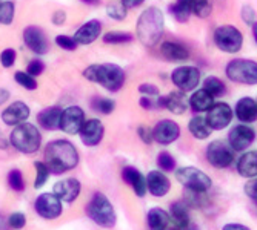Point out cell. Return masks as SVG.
<instances>
[{"label": "cell", "instance_id": "6da1fadb", "mask_svg": "<svg viewBox=\"0 0 257 230\" xmlns=\"http://www.w3.org/2000/svg\"><path fill=\"white\" fill-rule=\"evenodd\" d=\"M45 164L50 169V174H65L79 164V152L73 143L54 140L45 148Z\"/></svg>", "mask_w": 257, "mask_h": 230}, {"label": "cell", "instance_id": "7a4b0ae2", "mask_svg": "<svg viewBox=\"0 0 257 230\" xmlns=\"http://www.w3.org/2000/svg\"><path fill=\"white\" fill-rule=\"evenodd\" d=\"M83 77L92 83H99L111 92H117L125 83V72L117 64H91L83 71Z\"/></svg>", "mask_w": 257, "mask_h": 230}, {"label": "cell", "instance_id": "3957f363", "mask_svg": "<svg viewBox=\"0 0 257 230\" xmlns=\"http://www.w3.org/2000/svg\"><path fill=\"white\" fill-rule=\"evenodd\" d=\"M163 14L159 8L151 6L140 14L137 20V37L145 46H154L159 43L163 34Z\"/></svg>", "mask_w": 257, "mask_h": 230}, {"label": "cell", "instance_id": "277c9868", "mask_svg": "<svg viewBox=\"0 0 257 230\" xmlns=\"http://www.w3.org/2000/svg\"><path fill=\"white\" fill-rule=\"evenodd\" d=\"M10 143L22 154H36L42 144V135L31 123H22L16 126L10 135Z\"/></svg>", "mask_w": 257, "mask_h": 230}, {"label": "cell", "instance_id": "5b68a950", "mask_svg": "<svg viewBox=\"0 0 257 230\" xmlns=\"http://www.w3.org/2000/svg\"><path fill=\"white\" fill-rule=\"evenodd\" d=\"M86 214H88V216L92 221H94L96 224H99L100 227H103V228L114 227L115 226V221H117V216H115V210H114V206L100 192L92 195L91 201L86 206Z\"/></svg>", "mask_w": 257, "mask_h": 230}, {"label": "cell", "instance_id": "8992f818", "mask_svg": "<svg viewBox=\"0 0 257 230\" xmlns=\"http://www.w3.org/2000/svg\"><path fill=\"white\" fill-rule=\"evenodd\" d=\"M176 178L182 184L185 189L190 192H197V194H205L211 189L213 181L203 170L197 168H180L176 170Z\"/></svg>", "mask_w": 257, "mask_h": 230}, {"label": "cell", "instance_id": "52a82bcc", "mask_svg": "<svg viewBox=\"0 0 257 230\" xmlns=\"http://www.w3.org/2000/svg\"><path fill=\"white\" fill-rule=\"evenodd\" d=\"M226 77L240 84H257V63L246 58H234L226 64Z\"/></svg>", "mask_w": 257, "mask_h": 230}, {"label": "cell", "instance_id": "ba28073f", "mask_svg": "<svg viewBox=\"0 0 257 230\" xmlns=\"http://www.w3.org/2000/svg\"><path fill=\"white\" fill-rule=\"evenodd\" d=\"M214 43L220 51L228 52V54H234V52H239L242 48L243 36L236 26L223 25L214 31Z\"/></svg>", "mask_w": 257, "mask_h": 230}, {"label": "cell", "instance_id": "9c48e42d", "mask_svg": "<svg viewBox=\"0 0 257 230\" xmlns=\"http://www.w3.org/2000/svg\"><path fill=\"white\" fill-rule=\"evenodd\" d=\"M206 160L216 169H226L234 161V154L226 143H223L222 140H216L209 143V146L206 148Z\"/></svg>", "mask_w": 257, "mask_h": 230}, {"label": "cell", "instance_id": "30bf717a", "mask_svg": "<svg viewBox=\"0 0 257 230\" xmlns=\"http://www.w3.org/2000/svg\"><path fill=\"white\" fill-rule=\"evenodd\" d=\"M171 80L182 92H188L197 88L200 82V71L194 66H180L173 71Z\"/></svg>", "mask_w": 257, "mask_h": 230}, {"label": "cell", "instance_id": "8fae6325", "mask_svg": "<svg viewBox=\"0 0 257 230\" xmlns=\"http://www.w3.org/2000/svg\"><path fill=\"white\" fill-rule=\"evenodd\" d=\"M205 120L211 130H222L232 120V109L226 103H214L206 110Z\"/></svg>", "mask_w": 257, "mask_h": 230}, {"label": "cell", "instance_id": "7c38bea8", "mask_svg": "<svg viewBox=\"0 0 257 230\" xmlns=\"http://www.w3.org/2000/svg\"><path fill=\"white\" fill-rule=\"evenodd\" d=\"M36 210L45 220H56L62 215V201L54 194H42L36 200Z\"/></svg>", "mask_w": 257, "mask_h": 230}, {"label": "cell", "instance_id": "4fadbf2b", "mask_svg": "<svg viewBox=\"0 0 257 230\" xmlns=\"http://www.w3.org/2000/svg\"><path fill=\"white\" fill-rule=\"evenodd\" d=\"M254 138H255V132L249 126L239 124L229 130L228 144L232 150L242 152V150H246L254 143Z\"/></svg>", "mask_w": 257, "mask_h": 230}, {"label": "cell", "instance_id": "5bb4252c", "mask_svg": "<svg viewBox=\"0 0 257 230\" xmlns=\"http://www.w3.org/2000/svg\"><path fill=\"white\" fill-rule=\"evenodd\" d=\"M85 123V112L79 106H69L63 109L62 118H60V129L65 134L74 135L79 134Z\"/></svg>", "mask_w": 257, "mask_h": 230}, {"label": "cell", "instance_id": "9a60e30c", "mask_svg": "<svg viewBox=\"0 0 257 230\" xmlns=\"http://www.w3.org/2000/svg\"><path fill=\"white\" fill-rule=\"evenodd\" d=\"M179 136H180V128L173 120H160L153 129L154 142H157L163 146H168V144L174 143Z\"/></svg>", "mask_w": 257, "mask_h": 230}, {"label": "cell", "instance_id": "2e32d148", "mask_svg": "<svg viewBox=\"0 0 257 230\" xmlns=\"http://www.w3.org/2000/svg\"><path fill=\"white\" fill-rule=\"evenodd\" d=\"M79 134H80V140L85 146H97L103 140L105 128L100 120L91 118L83 123Z\"/></svg>", "mask_w": 257, "mask_h": 230}, {"label": "cell", "instance_id": "e0dca14e", "mask_svg": "<svg viewBox=\"0 0 257 230\" xmlns=\"http://www.w3.org/2000/svg\"><path fill=\"white\" fill-rule=\"evenodd\" d=\"M23 42H25V44L28 46V48L39 54V56H43L48 52V40H46L43 31L37 26H28L25 31H23Z\"/></svg>", "mask_w": 257, "mask_h": 230}, {"label": "cell", "instance_id": "ac0fdd59", "mask_svg": "<svg viewBox=\"0 0 257 230\" xmlns=\"http://www.w3.org/2000/svg\"><path fill=\"white\" fill-rule=\"evenodd\" d=\"M80 181L76 178H65L54 184V195L65 202H73L80 195Z\"/></svg>", "mask_w": 257, "mask_h": 230}, {"label": "cell", "instance_id": "d6986e66", "mask_svg": "<svg viewBox=\"0 0 257 230\" xmlns=\"http://www.w3.org/2000/svg\"><path fill=\"white\" fill-rule=\"evenodd\" d=\"M30 108L23 102H14L2 112V120L8 126H19L25 123L30 117Z\"/></svg>", "mask_w": 257, "mask_h": 230}, {"label": "cell", "instance_id": "ffe728a7", "mask_svg": "<svg viewBox=\"0 0 257 230\" xmlns=\"http://www.w3.org/2000/svg\"><path fill=\"white\" fill-rule=\"evenodd\" d=\"M147 189L153 196H165L170 189H171V182L168 176L160 172V170H151L147 176Z\"/></svg>", "mask_w": 257, "mask_h": 230}, {"label": "cell", "instance_id": "44dd1931", "mask_svg": "<svg viewBox=\"0 0 257 230\" xmlns=\"http://www.w3.org/2000/svg\"><path fill=\"white\" fill-rule=\"evenodd\" d=\"M157 104L159 108H167L170 112L176 114V115H182L186 112L188 109V98L185 97V92L182 90H176V92H171L167 97H160L157 100Z\"/></svg>", "mask_w": 257, "mask_h": 230}, {"label": "cell", "instance_id": "7402d4cb", "mask_svg": "<svg viewBox=\"0 0 257 230\" xmlns=\"http://www.w3.org/2000/svg\"><path fill=\"white\" fill-rule=\"evenodd\" d=\"M102 32V23L99 20H89L77 30L74 34V40L77 44H91L92 42H96Z\"/></svg>", "mask_w": 257, "mask_h": 230}, {"label": "cell", "instance_id": "603a6c76", "mask_svg": "<svg viewBox=\"0 0 257 230\" xmlns=\"http://www.w3.org/2000/svg\"><path fill=\"white\" fill-rule=\"evenodd\" d=\"M122 178L126 184H130V186L133 188L134 194L137 196H145L148 189H147V178L140 174V170H137L136 168H125L122 170Z\"/></svg>", "mask_w": 257, "mask_h": 230}, {"label": "cell", "instance_id": "cb8c5ba5", "mask_svg": "<svg viewBox=\"0 0 257 230\" xmlns=\"http://www.w3.org/2000/svg\"><path fill=\"white\" fill-rule=\"evenodd\" d=\"M62 112H63V109L59 108V106L46 108V109H43V110L37 115V122H39V124H40L43 129H48V130L60 129Z\"/></svg>", "mask_w": 257, "mask_h": 230}, {"label": "cell", "instance_id": "d4e9b609", "mask_svg": "<svg viewBox=\"0 0 257 230\" xmlns=\"http://www.w3.org/2000/svg\"><path fill=\"white\" fill-rule=\"evenodd\" d=\"M236 117L243 123H254L257 120V102L251 97H243L236 104Z\"/></svg>", "mask_w": 257, "mask_h": 230}, {"label": "cell", "instance_id": "484cf974", "mask_svg": "<svg viewBox=\"0 0 257 230\" xmlns=\"http://www.w3.org/2000/svg\"><path fill=\"white\" fill-rule=\"evenodd\" d=\"M170 218L177 228H188L190 226V209L185 201H176L170 207Z\"/></svg>", "mask_w": 257, "mask_h": 230}, {"label": "cell", "instance_id": "4316f807", "mask_svg": "<svg viewBox=\"0 0 257 230\" xmlns=\"http://www.w3.org/2000/svg\"><path fill=\"white\" fill-rule=\"evenodd\" d=\"M160 51L163 57L173 62H183L190 57L188 50H186L182 43H177V42H163L160 46Z\"/></svg>", "mask_w": 257, "mask_h": 230}, {"label": "cell", "instance_id": "83f0119b", "mask_svg": "<svg viewBox=\"0 0 257 230\" xmlns=\"http://www.w3.org/2000/svg\"><path fill=\"white\" fill-rule=\"evenodd\" d=\"M237 172L249 180L257 176V150L246 152L240 156L237 163Z\"/></svg>", "mask_w": 257, "mask_h": 230}, {"label": "cell", "instance_id": "f1b7e54d", "mask_svg": "<svg viewBox=\"0 0 257 230\" xmlns=\"http://www.w3.org/2000/svg\"><path fill=\"white\" fill-rule=\"evenodd\" d=\"M188 102L194 112H205L214 104V97L209 96L205 89H199L191 96V98Z\"/></svg>", "mask_w": 257, "mask_h": 230}, {"label": "cell", "instance_id": "f546056e", "mask_svg": "<svg viewBox=\"0 0 257 230\" xmlns=\"http://www.w3.org/2000/svg\"><path fill=\"white\" fill-rule=\"evenodd\" d=\"M170 222V215L160 209V207H153L148 212V227L150 230H167Z\"/></svg>", "mask_w": 257, "mask_h": 230}, {"label": "cell", "instance_id": "4dcf8cb0", "mask_svg": "<svg viewBox=\"0 0 257 230\" xmlns=\"http://www.w3.org/2000/svg\"><path fill=\"white\" fill-rule=\"evenodd\" d=\"M188 129H190L191 135L194 138H197V140H206V138L211 135V132H213L211 128L208 126L205 117H200V115H197V117L190 120Z\"/></svg>", "mask_w": 257, "mask_h": 230}, {"label": "cell", "instance_id": "1f68e13d", "mask_svg": "<svg viewBox=\"0 0 257 230\" xmlns=\"http://www.w3.org/2000/svg\"><path fill=\"white\" fill-rule=\"evenodd\" d=\"M174 18L177 22H186L193 14V0H177V2L170 8Z\"/></svg>", "mask_w": 257, "mask_h": 230}, {"label": "cell", "instance_id": "d6a6232c", "mask_svg": "<svg viewBox=\"0 0 257 230\" xmlns=\"http://www.w3.org/2000/svg\"><path fill=\"white\" fill-rule=\"evenodd\" d=\"M203 89L213 97H220L225 94V83L217 77H208L203 82Z\"/></svg>", "mask_w": 257, "mask_h": 230}, {"label": "cell", "instance_id": "836d02e7", "mask_svg": "<svg viewBox=\"0 0 257 230\" xmlns=\"http://www.w3.org/2000/svg\"><path fill=\"white\" fill-rule=\"evenodd\" d=\"M34 168H36V181H34V188L36 189H40L43 184L46 182V180H48L50 176V169L46 168L45 163H42V161H36L34 163Z\"/></svg>", "mask_w": 257, "mask_h": 230}, {"label": "cell", "instance_id": "e575fe53", "mask_svg": "<svg viewBox=\"0 0 257 230\" xmlns=\"http://www.w3.org/2000/svg\"><path fill=\"white\" fill-rule=\"evenodd\" d=\"M133 40V36L130 32H120V31H112V32H106L103 36V42L105 43H111V44H122V43H130Z\"/></svg>", "mask_w": 257, "mask_h": 230}, {"label": "cell", "instance_id": "d590c367", "mask_svg": "<svg viewBox=\"0 0 257 230\" xmlns=\"http://www.w3.org/2000/svg\"><path fill=\"white\" fill-rule=\"evenodd\" d=\"M106 14L114 20H123L126 17V8L122 5V2L114 0V2L106 5Z\"/></svg>", "mask_w": 257, "mask_h": 230}, {"label": "cell", "instance_id": "8d00e7d4", "mask_svg": "<svg viewBox=\"0 0 257 230\" xmlns=\"http://www.w3.org/2000/svg\"><path fill=\"white\" fill-rule=\"evenodd\" d=\"M8 184L10 188L16 192H22L25 189V180H23V175L19 169H13L8 174Z\"/></svg>", "mask_w": 257, "mask_h": 230}, {"label": "cell", "instance_id": "74e56055", "mask_svg": "<svg viewBox=\"0 0 257 230\" xmlns=\"http://www.w3.org/2000/svg\"><path fill=\"white\" fill-rule=\"evenodd\" d=\"M91 106H92V109H94V110L108 115V114H111L114 110L115 103L112 100H109V98H102L100 97V98H94V100H92L91 102Z\"/></svg>", "mask_w": 257, "mask_h": 230}, {"label": "cell", "instance_id": "f35d334b", "mask_svg": "<svg viewBox=\"0 0 257 230\" xmlns=\"http://www.w3.org/2000/svg\"><path fill=\"white\" fill-rule=\"evenodd\" d=\"M14 4L7 0V2H2L0 4V23H4V25H10L14 18Z\"/></svg>", "mask_w": 257, "mask_h": 230}, {"label": "cell", "instance_id": "ab89813d", "mask_svg": "<svg viewBox=\"0 0 257 230\" xmlns=\"http://www.w3.org/2000/svg\"><path fill=\"white\" fill-rule=\"evenodd\" d=\"M14 78H16V82H17L20 86H23V88L28 89V90H34V89L37 88V80H36L34 77H31L28 72L17 71V72L14 74Z\"/></svg>", "mask_w": 257, "mask_h": 230}, {"label": "cell", "instance_id": "60d3db41", "mask_svg": "<svg viewBox=\"0 0 257 230\" xmlns=\"http://www.w3.org/2000/svg\"><path fill=\"white\" fill-rule=\"evenodd\" d=\"M157 164L162 170L170 172V170H174L176 168V160L170 152H160L157 155Z\"/></svg>", "mask_w": 257, "mask_h": 230}, {"label": "cell", "instance_id": "b9f144b4", "mask_svg": "<svg viewBox=\"0 0 257 230\" xmlns=\"http://www.w3.org/2000/svg\"><path fill=\"white\" fill-rule=\"evenodd\" d=\"M193 14L200 18H205L211 14V4L209 0H193Z\"/></svg>", "mask_w": 257, "mask_h": 230}, {"label": "cell", "instance_id": "7bdbcfd3", "mask_svg": "<svg viewBox=\"0 0 257 230\" xmlns=\"http://www.w3.org/2000/svg\"><path fill=\"white\" fill-rule=\"evenodd\" d=\"M8 224H10V227L11 228H14V230H20V228H23L27 226V216L23 215L22 212H14V214H11L10 215V218H8Z\"/></svg>", "mask_w": 257, "mask_h": 230}, {"label": "cell", "instance_id": "ee69618b", "mask_svg": "<svg viewBox=\"0 0 257 230\" xmlns=\"http://www.w3.org/2000/svg\"><path fill=\"white\" fill-rule=\"evenodd\" d=\"M56 43H57L59 48L66 50V51H74L77 48V42L69 36H57Z\"/></svg>", "mask_w": 257, "mask_h": 230}, {"label": "cell", "instance_id": "f6af8a7d", "mask_svg": "<svg viewBox=\"0 0 257 230\" xmlns=\"http://www.w3.org/2000/svg\"><path fill=\"white\" fill-rule=\"evenodd\" d=\"M16 57H17V54H16L14 50H11V48L5 50L2 54H0V62H2V66L4 68H11L14 64V62H16Z\"/></svg>", "mask_w": 257, "mask_h": 230}, {"label": "cell", "instance_id": "bcb514c9", "mask_svg": "<svg viewBox=\"0 0 257 230\" xmlns=\"http://www.w3.org/2000/svg\"><path fill=\"white\" fill-rule=\"evenodd\" d=\"M43 69H45L43 62H40V60H31L30 64H28V68H27V72L31 77H37V76H40L43 72Z\"/></svg>", "mask_w": 257, "mask_h": 230}, {"label": "cell", "instance_id": "7dc6e473", "mask_svg": "<svg viewBox=\"0 0 257 230\" xmlns=\"http://www.w3.org/2000/svg\"><path fill=\"white\" fill-rule=\"evenodd\" d=\"M137 134L140 136V140H142L145 144H151L154 142V138H153V130H150L147 126H140L137 129Z\"/></svg>", "mask_w": 257, "mask_h": 230}, {"label": "cell", "instance_id": "c3c4849f", "mask_svg": "<svg viewBox=\"0 0 257 230\" xmlns=\"http://www.w3.org/2000/svg\"><path fill=\"white\" fill-rule=\"evenodd\" d=\"M245 194H246L249 198H252V200L257 201V176L251 178V180L245 184Z\"/></svg>", "mask_w": 257, "mask_h": 230}, {"label": "cell", "instance_id": "681fc988", "mask_svg": "<svg viewBox=\"0 0 257 230\" xmlns=\"http://www.w3.org/2000/svg\"><path fill=\"white\" fill-rule=\"evenodd\" d=\"M139 92L144 96H148V97H154V96H159V89L157 86L154 84H150V83H144L139 86Z\"/></svg>", "mask_w": 257, "mask_h": 230}, {"label": "cell", "instance_id": "f907efd6", "mask_svg": "<svg viewBox=\"0 0 257 230\" xmlns=\"http://www.w3.org/2000/svg\"><path fill=\"white\" fill-rule=\"evenodd\" d=\"M242 18H243L245 23H248V25H254V23H255L254 10L251 6H243V10H242Z\"/></svg>", "mask_w": 257, "mask_h": 230}, {"label": "cell", "instance_id": "816d5d0a", "mask_svg": "<svg viewBox=\"0 0 257 230\" xmlns=\"http://www.w3.org/2000/svg\"><path fill=\"white\" fill-rule=\"evenodd\" d=\"M140 106L145 108V109H154V108H159L157 102L151 100V97H144V98H140Z\"/></svg>", "mask_w": 257, "mask_h": 230}, {"label": "cell", "instance_id": "f5cc1de1", "mask_svg": "<svg viewBox=\"0 0 257 230\" xmlns=\"http://www.w3.org/2000/svg\"><path fill=\"white\" fill-rule=\"evenodd\" d=\"M122 5L128 10V8H137L144 4V0H120Z\"/></svg>", "mask_w": 257, "mask_h": 230}, {"label": "cell", "instance_id": "db71d44e", "mask_svg": "<svg viewBox=\"0 0 257 230\" xmlns=\"http://www.w3.org/2000/svg\"><path fill=\"white\" fill-rule=\"evenodd\" d=\"M223 230H249V228L243 224H239V222H229L223 227Z\"/></svg>", "mask_w": 257, "mask_h": 230}, {"label": "cell", "instance_id": "11a10c76", "mask_svg": "<svg viewBox=\"0 0 257 230\" xmlns=\"http://www.w3.org/2000/svg\"><path fill=\"white\" fill-rule=\"evenodd\" d=\"M65 20H66V14L63 11H57L53 17V22L56 25H62V23H65Z\"/></svg>", "mask_w": 257, "mask_h": 230}, {"label": "cell", "instance_id": "9f6ffc18", "mask_svg": "<svg viewBox=\"0 0 257 230\" xmlns=\"http://www.w3.org/2000/svg\"><path fill=\"white\" fill-rule=\"evenodd\" d=\"M10 100V90L0 88V106H2L4 103H7Z\"/></svg>", "mask_w": 257, "mask_h": 230}, {"label": "cell", "instance_id": "6f0895ef", "mask_svg": "<svg viewBox=\"0 0 257 230\" xmlns=\"http://www.w3.org/2000/svg\"><path fill=\"white\" fill-rule=\"evenodd\" d=\"M7 146H8V143L5 140V136L2 135V132H0V149H7Z\"/></svg>", "mask_w": 257, "mask_h": 230}, {"label": "cell", "instance_id": "680465c9", "mask_svg": "<svg viewBox=\"0 0 257 230\" xmlns=\"http://www.w3.org/2000/svg\"><path fill=\"white\" fill-rule=\"evenodd\" d=\"M252 36H254V40H255V43H257V22L252 25Z\"/></svg>", "mask_w": 257, "mask_h": 230}, {"label": "cell", "instance_id": "91938a15", "mask_svg": "<svg viewBox=\"0 0 257 230\" xmlns=\"http://www.w3.org/2000/svg\"><path fill=\"white\" fill-rule=\"evenodd\" d=\"M167 230H180V228H177V227H171V228H167Z\"/></svg>", "mask_w": 257, "mask_h": 230}]
</instances>
